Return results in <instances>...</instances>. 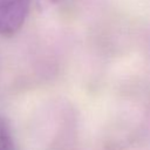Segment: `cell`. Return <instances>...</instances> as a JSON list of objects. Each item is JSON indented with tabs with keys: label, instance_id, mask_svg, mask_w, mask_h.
Returning <instances> with one entry per match:
<instances>
[{
	"label": "cell",
	"instance_id": "1",
	"mask_svg": "<svg viewBox=\"0 0 150 150\" xmlns=\"http://www.w3.org/2000/svg\"><path fill=\"white\" fill-rule=\"evenodd\" d=\"M32 0H0V35L11 38L25 25Z\"/></svg>",
	"mask_w": 150,
	"mask_h": 150
},
{
	"label": "cell",
	"instance_id": "2",
	"mask_svg": "<svg viewBox=\"0 0 150 150\" xmlns=\"http://www.w3.org/2000/svg\"><path fill=\"white\" fill-rule=\"evenodd\" d=\"M0 150H12L9 130L2 117H0Z\"/></svg>",
	"mask_w": 150,
	"mask_h": 150
},
{
	"label": "cell",
	"instance_id": "3",
	"mask_svg": "<svg viewBox=\"0 0 150 150\" xmlns=\"http://www.w3.org/2000/svg\"><path fill=\"white\" fill-rule=\"evenodd\" d=\"M62 0H38V5L40 9H48L55 5H59Z\"/></svg>",
	"mask_w": 150,
	"mask_h": 150
}]
</instances>
